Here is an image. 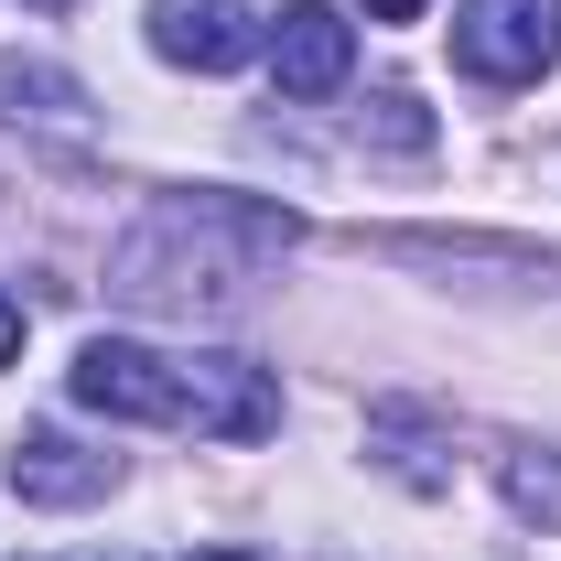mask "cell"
Segmentation results:
<instances>
[{
  "label": "cell",
  "mask_w": 561,
  "mask_h": 561,
  "mask_svg": "<svg viewBox=\"0 0 561 561\" xmlns=\"http://www.w3.org/2000/svg\"><path fill=\"white\" fill-rule=\"evenodd\" d=\"M0 476H11V496H33V507H87V496H108V486H119V454H87L76 432L33 421V432L0 454Z\"/></svg>",
  "instance_id": "277c9868"
},
{
  "label": "cell",
  "mask_w": 561,
  "mask_h": 561,
  "mask_svg": "<svg viewBox=\"0 0 561 561\" xmlns=\"http://www.w3.org/2000/svg\"><path fill=\"white\" fill-rule=\"evenodd\" d=\"M76 411L108 421H162V432H206V443H271L280 432V378L249 356H151L130 335H98L66 367Z\"/></svg>",
  "instance_id": "6da1fadb"
},
{
  "label": "cell",
  "mask_w": 561,
  "mask_h": 561,
  "mask_svg": "<svg viewBox=\"0 0 561 561\" xmlns=\"http://www.w3.org/2000/svg\"><path fill=\"white\" fill-rule=\"evenodd\" d=\"M151 55L195 66V76H227L260 55V22H249V0H151Z\"/></svg>",
  "instance_id": "5b68a950"
},
{
  "label": "cell",
  "mask_w": 561,
  "mask_h": 561,
  "mask_svg": "<svg viewBox=\"0 0 561 561\" xmlns=\"http://www.w3.org/2000/svg\"><path fill=\"white\" fill-rule=\"evenodd\" d=\"M454 66L476 87H540L561 66V0H465L454 11Z\"/></svg>",
  "instance_id": "3957f363"
},
{
  "label": "cell",
  "mask_w": 561,
  "mask_h": 561,
  "mask_svg": "<svg viewBox=\"0 0 561 561\" xmlns=\"http://www.w3.org/2000/svg\"><path fill=\"white\" fill-rule=\"evenodd\" d=\"M496 486H507L518 518L561 529V443H518V454H496Z\"/></svg>",
  "instance_id": "52a82bcc"
},
{
  "label": "cell",
  "mask_w": 561,
  "mask_h": 561,
  "mask_svg": "<svg viewBox=\"0 0 561 561\" xmlns=\"http://www.w3.org/2000/svg\"><path fill=\"white\" fill-rule=\"evenodd\" d=\"M66 108H76L66 76H44V66H0V119H66Z\"/></svg>",
  "instance_id": "ba28073f"
},
{
  "label": "cell",
  "mask_w": 561,
  "mask_h": 561,
  "mask_svg": "<svg viewBox=\"0 0 561 561\" xmlns=\"http://www.w3.org/2000/svg\"><path fill=\"white\" fill-rule=\"evenodd\" d=\"M11 356H22V302L0 291V367H11Z\"/></svg>",
  "instance_id": "9c48e42d"
},
{
  "label": "cell",
  "mask_w": 561,
  "mask_h": 561,
  "mask_svg": "<svg viewBox=\"0 0 561 561\" xmlns=\"http://www.w3.org/2000/svg\"><path fill=\"white\" fill-rule=\"evenodd\" d=\"M432 0H367V22H421Z\"/></svg>",
  "instance_id": "30bf717a"
},
{
  "label": "cell",
  "mask_w": 561,
  "mask_h": 561,
  "mask_svg": "<svg viewBox=\"0 0 561 561\" xmlns=\"http://www.w3.org/2000/svg\"><path fill=\"white\" fill-rule=\"evenodd\" d=\"M195 561H260V551H195Z\"/></svg>",
  "instance_id": "8fae6325"
},
{
  "label": "cell",
  "mask_w": 561,
  "mask_h": 561,
  "mask_svg": "<svg viewBox=\"0 0 561 561\" xmlns=\"http://www.w3.org/2000/svg\"><path fill=\"white\" fill-rule=\"evenodd\" d=\"M346 66H356V22L335 11V0H291V11H280V33H271L280 98H335Z\"/></svg>",
  "instance_id": "8992f818"
},
{
  "label": "cell",
  "mask_w": 561,
  "mask_h": 561,
  "mask_svg": "<svg viewBox=\"0 0 561 561\" xmlns=\"http://www.w3.org/2000/svg\"><path fill=\"white\" fill-rule=\"evenodd\" d=\"M249 216H260L249 195H173V206H151L119 238L108 291L119 302H162V313H227V302H249V271L280 260L260 238H238Z\"/></svg>",
  "instance_id": "7a4b0ae2"
}]
</instances>
